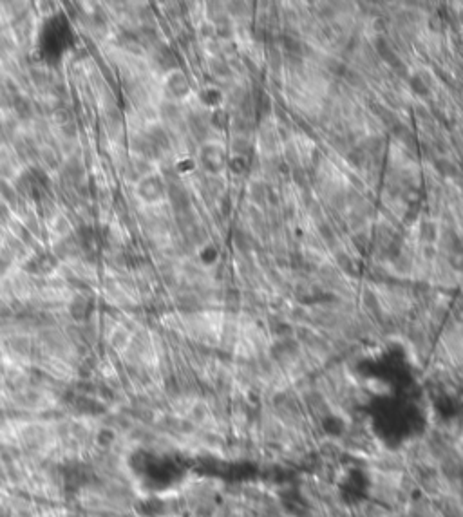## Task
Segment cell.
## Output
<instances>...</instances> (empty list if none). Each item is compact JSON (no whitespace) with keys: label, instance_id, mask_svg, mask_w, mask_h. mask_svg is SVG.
<instances>
[{"label":"cell","instance_id":"ffe728a7","mask_svg":"<svg viewBox=\"0 0 463 517\" xmlns=\"http://www.w3.org/2000/svg\"><path fill=\"white\" fill-rule=\"evenodd\" d=\"M69 311H71V315L74 318H84L86 317V313H87V300L86 299H82V297H78V299H74L71 302V306H69Z\"/></svg>","mask_w":463,"mask_h":517},{"label":"cell","instance_id":"ac0fdd59","mask_svg":"<svg viewBox=\"0 0 463 517\" xmlns=\"http://www.w3.org/2000/svg\"><path fill=\"white\" fill-rule=\"evenodd\" d=\"M436 168H438V172L442 174V176H445V177H456L458 176V168L452 165V163L449 161V159H445V157H442V159H436Z\"/></svg>","mask_w":463,"mask_h":517},{"label":"cell","instance_id":"f1b7e54d","mask_svg":"<svg viewBox=\"0 0 463 517\" xmlns=\"http://www.w3.org/2000/svg\"><path fill=\"white\" fill-rule=\"evenodd\" d=\"M348 159H350V163H351L353 166L360 168V166H362V165L366 163V159H368V154H366V152L362 150V148H356V150H353V152L350 154V156H348Z\"/></svg>","mask_w":463,"mask_h":517},{"label":"cell","instance_id":"3957f363","mask_svg":"<svg viewBox=\"0 0 463 517\" xmlns=\"http://www.w3.org/2000/svg\"><path fill=\"white\" fill-rule=\"evenodd\" d=\"M199 159H201V165H203L204 170L212 172V174H219L224 168V163H226L222 148L214 145V143H206L199 150Z\"/></svg>","mask_w":463,"mask_h":517},{"label":"cell","instance_id":"30bf717a","mask_svg":"<svg viewBox=\"0 0 463 517\" xmlns=\"http://www.w3.org/2000/svg\"><path fill=\"white\" fill-rule=\"evenodd\" d=\"M374 49H376L378 56L382 58L384 62L388 63V65L394 67L398 62H400V58H398L396 51L392 49V45L384 36H378L376 40H374Z\"/></svg>","mask_w":463,"mask_h":517},{"label":"cell","instance_id":"2e32d148","mask_svg":"<svg viewBox=\"0 0 463 517\" xmlns=\"http://www.w3.org/2000/svg\"><path fill=\"white\" fill-rule=\"evenodd\" d=\"M282 49L288 52L290 56H302L304 54V45L300 40L295 36H282Z\"/></svg>","mask_w":463,"mask_h":517},{"label":"cell","instance_id":"d6a6232c","mask_svg":"<svg viewBox=\"0 0 463 517\" xmlns=\"http://www.w3.org/2000/svg\"><path fill=\"white\" fill-rule=\"evenodd\" d=\"M194 166H196L194 161L186 157V159H181V161L178 163V165H176V172H178V174H183V172H190V170H194Z\"/></svg>","mask_w":463,"mask_h":517},{"label":"cell","instance_id":"f546056e","mask_svg":"<svg viewBox=\"0 0 463 517\" xmlns=\"http://www.w3.org/2000/svg\"><path fill=\"white\" fill-rule=\"evenodd\" d=\"M216 259H218V250L214 246H204L203 250H201V261H203V264H214L216 262Z\"/></svg>","mask_w":463,"mask_h":517},{"label":"cell","instance_id":"8992f818","mask_svg":"<svg viewBox=\"0 0 463 517\" xmlns=\"http://www.w3.org/2000/svg\"><path fill=\"white\" fill-rule=\"evenodd\" d=\"M166 90H168V94L172 98H184V96H188L190 92V83H188V78L183 74L181 71H172L168 72L166 76Z\"/></svg>","mask_w":463,"mask_h":517},{"label":"cell","instance_id":"4316f807","mask_svg":"<svg viewBox=\"0 0 463 517\" xmlns=\"http://www.w3.org/2000/svg\"><path fill=\"white\" fill-rule=\"evenodd\" d=\"M210 69H212V72L214 74H218L219 78H228V76L232 74V71H230V67H228V63L224 62V60H212V63H210Z\"/></svg>","mask_w":463,"mask_h":517},{"label":"cell","instance_id":"83f0119b","mask_svg":"<svg viewBox=\"0 0 463 517\" xmlns=\"http://www.w3.org/2000/svg\"><path fill=\"white\" fill-rule=\"evenodd\" d=\"M248 148H250V143H248V139L246 138H242V136L236 138L234 139V143H232V150H234L236 156H246Z\"/></svg>","mask_w":463,"mask_h":517},{"label":"cell","instance_id":"52a82bcc","mask_svg":"<svg viewBox=\"0 0 463 517\" xmlns=\"http://www.w3.org/2000/svg\"><path fill=\"white\" fill-rule=\"evenodd\" d=\"M130 150L134 154H138V157H143V159H148V161L158 157V154H160V148L148 139L146 134H136L130 139Z\"/></svg>","mask_w":463,"mask_h":517},{"label":"cell","instance_id":"ba28073f","mask_svg":"<svg viewBox=\"0 0 463 517\" xmlns=\"http://www.w3.org/2000/svg\"><path fill=\"white\" fill-rule=\"evenodd\" d=\"M82 252V246L80 242L76 241V237L72 233L66 235V237H62L60 241L54 244V257H56L58 261L60 259H71V257H78V253Z\"/></svg>","mask_w":463,"mask_h":517},{"label":"cell","instance_id":"7a4b0ae2","mask_svg":"<svg viewBox=\"0 0 463 517\" xmlns=\"http://www.w3.org/2000/svg\"><path fill=\"white\" fill-rule=\"evenodd\" d=\"M136 192L140 195V199H143L145 203H158L166 195V186L160 176L148 174V176L138 181Z\"/></svg>","mask_w":463,"mask_h":517},{"label":"cell","instance_id":"7c38bea8","mask_svg":"<svg viewBox=\"0 0 463 517\" xmlns=\"http://www.w3.org/2000/svg\"><path fill=\"white\" fill-rule=\"evenodd\" d=\"M64 172H66V176L69 177L72 183H76V185L84 183V177H86V168H84V165H82L80 159L71 157V159L66 163V168H64Z\"/></svg>","mask_w":463,"mask_h":517},{"label":"cell","instance_id":"e575fe53","mask_svg":"<svg viewBox=\"0 0 463 517\" xmlns=\"http://www.w3.org/2000/svg\"><path fill=\"white\" fill-rule=\"evenodd\" d=\"M214 33H216V25H212V24L201 25V34H203V38H210Z\"/></svg>","mask_w":463,"mask_h":517},{"label":"cell","instance_id":"8fae6325","mask_svg":"<svg viewBox=\"0 0 463 517\" xmlns=\"http://www.w3.org/2000/svg\"><path fill=\"white\" fill-rule=\"evenodd\" d=\"M145 134L148 136V139H150V141L160 148V152L170 147V139H168V134H166L165 127H161V125H152Z\"/></svg>","mask_w":463,"mask_h":517},{"label":"cell","instance_id":"d6986e66","mask_svg":"<svg viewBox=\"0 0 463 517\" xmlns=\"http://www.w3.org/2000/svg\"><path fill=\"white\" fill-rule=\"evenodd\" d=\"M409 87H411L412 92H414L416 96H427V94H429V87H427V81L422 80L418 74H414V76H411V78H409Z\"/></svg>","mask_w":463,"mask_h":517},{"label":"cell","instance_id":"7402d4cb","mask_svg":"<svg viewBox=\"0 0 463 517\" xmlns=\"http://www.w3.org/2000/svg\"><path fill=\"white\" fill-rule=\"evenodd\" d=\"M52 232L58 233L60 237H66V235H69V233H71V224H69V221H67L66 215H58V217L54 219V226H52Z\"/></svg>","mask_w":463,"mask_h":517},{"label":"cell","instance_id":"6da1fadb","mask_svg":"<svg viewBox=\"0 0 463 517\" xmlns=\"http://www.w3.org/2000/svg\"><path fill=\"white\" fill-rule=\"evenodd\" d=\"M69 38H72V31L64 16H52L46 24V33L42 34V51L46 56L58 54L66 47H69Z\"/></svg>","mask_w":463,"mask_h":517},{"label":"cell","instance_id":"484cf974","mask_svg":"<svg viewBox=\"0 0 463 517\" xmlns=\"http://www.w3.org/2000/svg\"><path fill=\"white\" fill-rule=\"evenodd\" d=\"M420 237L426 242H434L438 237V228L432 223H424V226L420 228Z\"/></svg>","mask_w":463,"mask_h":517},{"label":"cell","instance_id":"9a60e30c","mask_svg":"<svg viewBox=\"0 0 463 517\" xmlns=\"http://www.w3.org/2000/svg\"><path fill=\"white\" fill-rule=\"evenodd\" d=\"M0 199L10 206H16V201H18V194H16L14 186L6 179H0Z\"/></svg>","mask_w":463,"mask_h":517},{"label":"cell","instance_id":"d590c367","mask_svg":"<svg viewBox=\"0 0 463 517\" xmlns=\"http://www.w3.org/2000/svg\"><path fill=\"white\" fill-rule=\"evenodd\" d=\"M0 217L2 219L8 217V204H6L2 199H0Z\"/></svg>","mask_w":463,"mask_h":517},{"label":"cell","instance_id":"cb8c5ba5","mask_svg":"<svg viewBox=\"0 0 463 517\" xmlns=\"http://www.w3.org/2000/svg\"><path fill=\"white\" fill-rule=\"evenodd\" d=\"M14 262V255L11 253V250L8 246H4L0 250V273H6L10 270Z\"/></svg>","mask_w":463,"mask_h":517},{"label":"cell","instance_id":"4fadbf2b","mask_svg":"<svg viewBox=\"0 0 463 517\" xmlns=\"http://www.w3.org/2000/svg\"><path fill=\"white\" fill-rule=\"evenodd\" d=\"M11 105H13L14 114H16L20 119L31 118V114H33V107H31V103H29V100L26 98V96L13 94V96H11Z\"/></svg>","mask_w":463,"mask_h":517},{"label":"cell","instance_id":"44dd1931","mask_svg":"<svg viewBox=\"0 0 463 517\" xmlns=\"http://www.w3.org/2000/svg\"><path fill=\"white\" fill-rule=\"evenodd\" d=\"M6 246L11 250L14 259H16V257H18V259H26V257H28V248H26V244L20 241V239H10V242H8Z\"/></svg>","mask_w":463,"mask_h":517},{"label":"cell","instance_id":"1f68e13d","mask_svg":"<svg viewBox=\"0 0 463 517\" xmlns=\"http://www.w3.org/2000/svg\"><path fill=\"white\" fill-rule=\"evenodd\" d=\"M40 157H42L44 161L48 163L49 166H58L56 154H54L51 148H42V150H40Z\"/></svg>","mask_w":463,"mask_h":517},{"label":"cell","instance_id":"5bb4252c","mask_svg":"<svg viewBox=\"0 0 463 517\" xmlns=\"http://www.w3.org/2000/svg\"><path fill=\"white\" fill-rule=\"evenodd\" d=\"M199 100H201V103H203L204 107H208V109H218V105H221V101H222V92L210 87V89L201 90Z\"/></svg>","mask_w":463,"mask_h":517},{"label":"cell","instance_id":"603a6c76","mask_svg":"<svg viewBox=\"0 0 463 517\" xmlns=\"http://www.w3.org/2000/svg\"><path fill=\"white\" fill-rule=\"evenodd\" d=\"M110 344H112V347H116V349H123V347L128 344V333L123 328H118L112 333V337H110Z\"/></svg>","mask_w":463,"mask_h":517},{"label":"cell","instance_id":"277c9868","mask_svg":"<svg viewBox=\"0 0 463 517\" xmlns=\"http://www.w3.org/2000/svg\"><path fill=\"white\" fill-rule=\"evenodd\" d=\"M166 195H168V201H170L172 208L176 210V214H183L190 210V195L180 181H170L166 185Z\"/></svg>","mask_w":463,"mask_h":517},{"label":"cell","instance_id":"4dcf8cb0","mask_svg":"<svg viewBox=\"0 0 463 517\" xmlns=\"http://www.w3.org/2000/svg\"><path fill=\"white\" fill-rule=\"evenodd\" d=\"M230 166L236 174H241V172H244V168H246V157L244 156H234L232 157V161H230Z\"/></svg>","mask_w":463,"mask_h":517},{"label":"cell","instance_id":"9c48e42d","mask_svg":"<svg viewBox=\"0 0 463 517\" xmlns=\"http://www.w3.org/2000/svg\"><path fill=\"white\" fill-rule=\"evenodd\" d=\"M154 60H156L158 65L163 69V71H178V60H176V54L172 52V49L165 43H160L154 51Z\"/></svg>","mask_w":463,"mask_h":517},{"label":"cell","instance_id":"5b68a950","mask_svg":"<svg viewBox=\"0 0 463 517\" xmlns=\"http://www.w3.org/2000/svg\"><path fill=\"white\" fill-rule=\"evenodd\" d=\"M58 259L54 253H38V255L29 257V261L26 262V271L29 273H51L52 270H56Z\"/></svg>","mask_w":463,"mask_h":517},{"label":"cell","instance_id":"836d02e7","mask_svg":"<svg viewBox=\"0 0 463 517\" xmlns=\"http://www.w3.org/2000/svg\"><path fill=\"white\" fill-rule=\"evenodd\" d=\"M454 320H456V324L463 326V300L456 304V308H454Z\"/></svg>","mask_w":463,"mask_h":517},{"label":"cell","instance_id":"d4e9b609","mask_svg":"<svg viewBox=\"0 0 463 517\" xmlns=\"http://www.w3.org/2000/svg\"><path fill=\"white\" fill-rule=\"evenodd\" d=\"M89 29H90V31H92V33H94L98 38H102L105 33H107V24H105V20L102 18L100 14H94V16L90 18Z\"/></svg>","mask_w":463,"mask_h":517},{"label":"cell","instance_id":"e0dca14e","mask_svg":"<svg viewBox=\"0 0 463 517\" xmlns=\"http://www.w3.org/2000/svg\"><path fill=\"white\" fill-rule=\"evenodd\" d=\"M208 121H210V127H214V128H226L228 127V121H230V118H228V112L224 109H214L212 112H210V116H208Z\"/></svg>","mask_w":463,"mask_h":517}]
</instances>
